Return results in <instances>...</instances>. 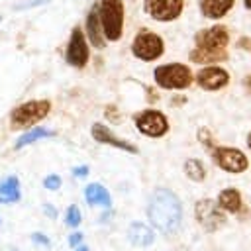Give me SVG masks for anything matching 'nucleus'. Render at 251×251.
<instances>
[{"mask_svg": "<svg viewBox=\"0 0 251 251\" xmlns=\"http://www.w3.org/2000/svg\"><path fill=\"white\" fill-rule=\"evenodd\" d=\"M145 14L157 22H173L182 14L184 0H145Z\"/></svg>", "mask_w": 251, "mask_h": 251, "instance_id": "obj_10", "label": "nucleus"}, {"mask_svg": "<svg viewBox=\"0 0 251 251\" xmlns=\"http://www.w3.org/2000/svg\"><path fill=\"white\" fill-rule=\"evenodd\" d=\"M243 4H245L247 10H251V0H243Z\"/></svg>", "mask_w": 251, "mask_h": 251, "instance_id": "obj_32", "label": "nucleus"}, {"mask_svg": "<svg viewBox=\"0 0 251 251\" xmlns=\"http://www.w3.org/2000/svg\"><path fill=\"white\" fill-rule=\"evenodd\" d=\"M243 88L247 90V94H251V75H247V76L243 78Z\"/></svg>", "mask_w": 251, "mask_h": 251, "instance_id": "obj_30", "label": "nucleus"}, {"mask_svg": "<svg viewBox=\"0 0 251 251\" xmlns=\"http://www.w3.org/2000/svg\"><path fill=\"white\" fill-rule=\"evenodd\" d=\"M84 35H86V41L94 47V49H104L106 45V39L102 35V27H100V20H98V10L96 6H92L86 14V20H84Z\"/></svg>", "mask_w": 251, "mask_h": 251, "instance_id": "obj_14", "label": "nucleus"}, {"mask_svg": "<svg viewBox=\"0 0 251 251\" xmlns=\"http://www.w3.org/2000/svg\"><path fill=\"white\" fill-rule=\"evenodd\" d=\"M196 49H210V51H222L229 43V31L226 25H212L208 29H202L194 37Z\"/></svg>", "mask_w": 251, "mask_h": 251, "instance_id": "obj_11", "label": "nucleus"}, {"mask_svg": "<svg viewBox=\"0 0 251 251\" xmlns=\"http://www.w3.org/2000/svg\"><path fill=\"white\" fill-rule=\"evenodd\" d=\"M163 51H165L163 37L149 29H141L131 41V53L141 61H157L163 55Z\"/></svg>", "mask_w": 251, "mask_h": 251, "instance_id": "obj_5", "label": "nucleus"}, {"mask_svg": "<svg viewBox=\"0 0 251 251\" xmlns=\"http://www.w3.org/2000/svg\"><path fill=\"white\" fill-rule=\"evenodd\" d=\"M98 10V20L102 27V35L106 41H120L124 33V2L122 0H100L96 6Z\"/></svg>", "mask_w": 251, "mask_h": 251, "instance_id": "obj_3", "label": "nucleus"}, {"mask_svg": "<svg viewBox=\"0 0 251 251\" xmlns=\"http://www.w3.org/2000/svg\"><path fill=\"white\" fill-rule=\"evenodd\" d=\"M80 222H82V216H80L78 206L71 204V206L67 208V212H65V224H67L69 227H78Z\"/></svg>", "mask_w": 251, "mask_h": 251, "instance_id": "obj_23", "label": "nucleus"}, {"mask_svg": "<svg viewBox=\"0 0 251 251\" xmlns=\"http://www.w3.org/2000/svg\"><path fill=\"white\" fill-rule=\"evenodd\" d=\"M147 216L157 231L165 235L176 233L182 220V206L178 196L167 188H157L149 198Z\"/></svg>", "mask_w": 251, "mask_h": 251, "instance_id": "obj_1", "label": "nucleus"}, {"mask_svg": "<svg viewBox=\"0 0 251 251\" xmlns=\"http://www.w3.org/2000/svg\"><path fill=\"white\" fill-rule=\"evenodd\" d=\"M31 241H35V243H41V245H49V239L43 235V233H39V231H35V233H31Z\"/></svg>", "mask_w": 251, "mask_h": 251, "instance_id": "obj_28", "label": "nucleus"}, {"mask_svg": "<svg viewBox=\"0 0 251 251\" xmlns=\"http://www.w3.org/2000/svg\"><path fill=\"white\" fill-rule=\"evenodd\" d=\"M88 171H90L88 165H80V167H75V169H73V175H75L76 178H84V176L88 175Z\"/></svg>", "mask_w": 251, "mask_h": 251, "instance_id": "obj_27", "label": "nucleus"}, {"mask_svg": "<svg viewBox=\"0 0 251 251\" xmlns=\"http://www.w3.org/2000/svg\"><path fill=\"white\" fill-rule=\"evenodd\" d=\"M0 224H2V220H0Z\"/></svg>", "mask_w": 251, "mask_h": 251, "instance_id": "obj_36", "label": "nucleus"}, {"mask_svg": "<svg viewBox=\"0 0 251 251\" xmlns=\"http://www.w3.org/2000/svg\"><path fill=\"white\" fill-rule=\"evenodd\" d=\"M12 251H16V249H12Z\"/></svg>", "mask_w": 251, "mask_h": 251, "instance_id": "obj_34", "label": "nucleus"}, {"mask_svg": "<svg viewBox=\"0 0 251 251\" xmlns=\"http://www.w3.org/2000/svg\"><path fill=\"white\" fill-rule=\"evenodd\" d=\"M0 20H2V16H0Z\"/></svg>", "mask_w": 251, "mask_h": 251, "instance_id": "obj_35", "label": "nucleus"}, {"mask_svg": "<svg viewBox=\"0 0 251 251\" xmlns=\"http://www.w3.org/2000/svg\"><path fill=\"white\" fill-rule=\"evenodd\" d=\"M51 112V100L47 98H33L14 106L8 114V122L12 129H31L41 124Z\"/></svg>", "mask_w": 251, "mask_h": 251, "instance_id": "obj_2", "label": "nucleus"}, {"mask_svg": "<svg viewBox=\"0 0 251 251\" xmlns=\"http://www.w3.org/2000/svg\"><path fill=\"white\" fill-rule=\"evenodd\" d=\"M212 161L220 169H224L226 173H231V175H239V173L247 171V167H249L245 153L235 147H212Z\"/></svg>", "mask_w": 251, "mask_h": 251, "instance_id": "obj_8", "label": "nucleus"}, {"mask_svg": "<svg viewBox=\"0 0 251 251\" xmlns=\"http://www.w3.org/2000/svg\"><path fill=\"white\" fill-rule=\"evenodd\" d=\"M45 137H55V131H53V129H47V127H43V126H35V127H31V129H25V131L16 139L14 149L20 151V149H24V147H27V145H31V143H35V141H39V139H45Z\"/></svg>", "mask_w": 251, "mask_h": 251, "instance_id": "obj_18", "label": "nucleus"}, {"mask_svg": "<svg viewBox=\"0 0 251 251\" xmlns=\"http://www.w3.org/2000/svg\"><path fill=\"white\" fill-rule=\"evenodd\" d=\"M247 147H249V149H251V133H249V135H247Z\"/></svg>", "mask_w": 251, "mask_h": 251, "instance_id": "obj_33", "label": "nucleus"}, {"mask_svg": "<svg viewBox=\"0 0 251 251\" xmlns=\"http://www.w3.org/2000/svg\"><path fill=\"white\" fill-rule=\"evenodd\" d=\"M61 184H63V178L59 176V175H47L45 178H43V186L47 188V190H59L61 188Z\"/></svg>", "mask_w": 251, "mask_h": 251, "instance_id": "obj_24", "label": "nucleus"}, {"mask_svg": "<svg viewBox=\"0 0 251 251\" xmlns=\"http://www.w3.org/2000/svg\"><path fill=\"white\" fill-rule=\"evenodd\" d=\"M153 76H155V82L161 88H167V90H184L194 80L192 71L182 63L161 65L153 71Z\"/></svg>", "mask_w": 251, "mask_h": 251, "instance_id": "obj_4", "label": "nucleus"}, {"mask_svg": "<svg viewBox=\"0 0 251 251\" xmlns=\"http://www.w3.org/2000/svg\"><path fill=\"white\" fill-rule=\"evenodd\" d=\"M127 237L133 245L137 247H147L155 241V233L151 227H147L145 224H131L129 226V231H127Z\"/></svg>", "mask_w": 251, "mask_h": 251, "instance_id": "obj_20", "label": "nucleus"}, {"mask_svg": "<svg viewBox=\"0 0 251 251\" xmlns=\"http://www.w3.org/2000/svg\"><path fill=\"white\" fill-rule=\"evenodd\" d=\"M227 59V51L222 49V51H210V49H192L190 51V61L192 63H220V61H226Z\"/></svg>", "mask_w": 251, "mask_h": 251, "instance_id": "obj_21", "label": "nucleus"}, {"mask_svg": "<svg viewBox=\"0 0 251 251\" xmlns=\"http://www.w3.org/2000/svg\"><path fill=\"white\" fill-rule=\"evenodd\" d=\"M43 212H45L49 218H55V216H57V210L51 208V204H45V206H43Z\"/></svg>", "mask_w": 251, "mask_h": 251, "instance_id": "obj_29", "label": "nucleus"}, {"mask_svg": "<svg viewBox=\"0 0 251 251\" xmlns=\"http://www.w3.org/2000/svg\"><path fill=\"white\" fill-rule=\"evenodd\" d=\"M75 251H90V249H88V247H86V245H78V247H76V249H75Z\"/></svg>", "mask_w": 251, "mask_h": 251, "instance_id": "obj_31", "label": "nucleus"}, {"mask_svg": "<svg viewBox=\"0 0 251 251\" xmlns=\"http://www.w3.org/2000/svg\"><path fill=\"white\" fill-rule=\"evenodd\" d=\"M90 135L94 137V141H98V143H102V145H112V147H116V149H122V151L133 153V155L137 153V147H135L133 143H129V141H126V139H122V137H118L108 126H104V124H100V122L92 124Z\"/></svg>", "mask_w": 251, "mask_h": 251, "instance_id": "obj_13", "label": "nucleus"}, {"mask_svg": "<svg viewBox=\"0 0 251 251\" xmlns=\"http://www.w3.org/2000/svg\"><path fill=\"white\" fill-rule=\"evenodd\" d=\"M84 198H86V202L90 206H104V208H108L112 204L110 192L102 184H98V182H92V184H88L84 188Z\"/></svg>", "mask_w": 251, "mask_h": 251, "instance_id": "obj_19", "label": "nucleus"}, {"mask_svg": "<svg viewBox=\"0 0 251 251\" xmlns=\"http://www.w3.org/2000/svg\"><path fill=\"white\" fill-rule=\"evenodd\" d=\"M198 137H200V143H202L204 147H212V137H210V131H208L206 127H202V129L198 131Z\"/></svg>", "mask_w": 251, "mask_h": 251, "instance_id": "obj_25", "label": "nucleus"}, {"mask_svg": "<svg viewBox=\"0 0 251 251\" xmlns=\"http://www.w3.org/2000/svg\"><path fill=\"white\" fill-rule=\"evenodd\" d=\"M80 243H82V233L80 231H75V233L69 235V245L71 247H78Z\"/></svg>", "mask_w": 251, "mask_h": 251, "instance_id": "obj_26", "label": "nucleus"}, {"mask_svg": "<svg viewBox=\"0 0 251 251\" xmlns=\"http://www.w3.org/2000/svg\"><path fill=\"white\" fill-rule=\"evenodd\" d=\"M184 175L190 180L200 182V180L206 178V169H204V165L198 159H188V161H184Z\"/></svg>", "mask_w": 251, "mask_h": 251, "instance_id": "obj_22", "label": "nucleus"}, {"mask_svg": "<svg viewBox=\"0 0 251 251\" xmlns=\"http://www.w3.org/2000/svg\"><path fill=\"white\" fill-rule=\"evenodd\" d=\"M194 214H196L198 224H200L206 231H216V229H220V227L226 224L224 212L218 208L216 200H212V198H202V200H198V202H196V208H194Z\"/></svg>", "mask_w": 251, "mask_h": 251, "instance_id": "obj_9", "label": "nucleus"}, {"mask_svg": "<svg viewBox=\"0 0 251 251\" xmlns=\"http://www.w3.org/2000/svg\"><path fill=\"white\" fill-rule=\"evenodd\" d=\"M218 208L224 210V212H229V214H237L241 212L243 208V200H241V192L237 188H226L218 194V200H216Z\"/></svg>", "mask_w": 251, "mask_h": 251, "instance_id": "obj_16", "label": "nucleus"}, {"mask_svg": "<svg viewBox=\"0 0 251 251\" xmlns=\"http://www.w3.org/2000/svg\"><path fill=\"white\" fill-rule=\"evenodd\" d=\"M22 198L20 178L16 175H8L0 178V204H16Z\"/></svg>", "mask_w": 251, "mask_h": 251, "instance_id": "obj_15", "label": "nucleus"}, {"mask_svg": "<svg viewBox=\"0 0 251 251\" xmlns=\"http://www.w3.org/2000/svg\"><path fill=\"white\" fill-rule=\"evenodd\" d=\"M196 84L204 90H220L224 86H227L229 82V73L222 67H204L196 73L194 76Z\"/></svg>", "mask_w": 251, "mask_h": 251, "instance_id": "obj_12", "label": "nucleus"}, {"mask_svg": "<svg viewBox=\"0 0 251 251\" xmlns=\"http://www.w3.org/2000/svg\"><path fill=\"white\" fill-rule=\"evenodd\" d=\"M133 124L139 133L147 137H163L169 133V120L159 110H143L133 116Z\"/></svg>", "mask_w": 251, "mask_h": 251, "instance_id": "obj_7", "label": "nucleus"}, {"mask_svg": "<svg viewBox=\"0 0 251 251\" xmlns=\"http://www.w3.org/2000/svg\"><path fill=\"white\" fill-rule=\"evenodd\" d=\"M88 59H90V47H88L86 35L78 25H75L65 47V61L75 69H82L86 67Z\"/></svg>", "mask_w": 251, "mask_h": 251, "instance_id": "obj_6", "label": "nucleus"}, {"mask_svg": "<svg viewBox=\"0 0 251 251\" xmlns=\"http://www.w3.org/2000/svg\"><path fill=\"white\" fill-rule=\"evenodd\" d=\"M233 2L235 0H200V12L210 20H220L233 8Z\"/></svg>", "mask_w": 251, "mask_h": 251, "instance_id": "obj_17", "label": "nucleus"}]
</instances>
